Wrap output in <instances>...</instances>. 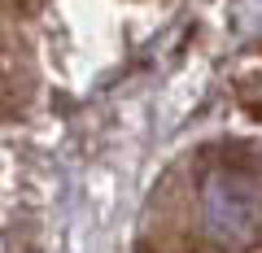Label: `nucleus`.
Masks as SVG:
<instances>
[{"label": "nucleus", "mask_w": 262, "mask_h": 253, "mask_svg": "<svg viewBox=\"0 0 262 253\" xmlns=\"http://www.w3.org/2000/svg\"><path fill=\"white\" fill-rule=\"evenodd\" d=\"M201 205H206V227L227 244L249 240L262 227V197L258 188L241 175H210L206 192H201Z\"/></svg>", "instance_id": "obj_1"}]
</instances>
